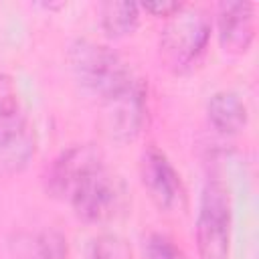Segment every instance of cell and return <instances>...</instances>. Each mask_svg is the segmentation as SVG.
Listing matches in <instances>:
<instances>
[{
    "label": "cell",
    "mask_w": 259,
    "mask_h": 259,
    "mask_svg": "<svg viewBox=\"0 0 259 259\" xmlns=\"http://www.w3.org/2000/svg\"><path fill=\"white\" fill-rule=\"evenodd\" d=\"M198 259H227L231 243V198L221 180H208L196 214Z\"/></svg>",
    "instance_id": "3"
},
{
    "label": "cell",
    "mask_w": 259,
    "mask_h": 259,
    "mask_svg": "<svg viewBox=\"0 0 259 259\" xmlns=\"http://www.w3.org/2000/svg\"><path fill=\"white\" fill-rule=\"evenodd\" d=\"M144 259H186V255L168 235L152 233L144 245Z\"/></svg>",
    "instance_id": "12"
},
{
    "label": "cell",
    "mask_w": 259,
    "mask_h": 259,
    "mask_svg": "<svg viewBox=\"0 0 259 259\" xmlns=\"http://www.w3.org/2000/svg\"><path fill=\"white\" fill-rule=\"evenodd\" d=\"M101 28L109 38L132 34L140 24V4L127 0H107L99 6Z\"/></svg>",
    "instance_id": "11"
},
{
    "label": "cell",
    "mask_w": 259,
    "mask_h": 259,
    "mask_svg": "<svg viewBox=\"0 0 259 259\" xmlns=\"http://www.w3.org/2000/svg\"><path fill=\"white\" fill-rule=\"evenodd\" d=\"M67 57L75 81L101 101L123 91L136 79L119 53L89 38L75 40Z\"/></svg>",
    "instance_id": "2"
},
{
    "label": "cell",
    "mask_w": 259,
    "mask_h": 259,
    "mask_svg": "<svg viewBox=\"0 0 259 259\" xmlns=\"http://www.w3.org/2000/svg\"><path fill=\"white\" fill-rule=\"evenodd\" d=\"M18 111V91L6 73H0V119Z\"/></svg>",
    "instance_id": "14"
},
{
    "label": "cell",
    "mask_w": 259,
    "mask_h": 259,
    "mask_svg": "<svg viewBox=\"0 0 259 259\" xmlns=\"http://www.w3.org/2000/svg\"><path fill=\"white\" fill-rule=\"evenodd\" d=\"M103 166V152L95 144H73L51 164L45 180L47 192L55 198L69 200L73 190Z\"/></svg>",
    "instance_id": "6"
},
{
    "label": "cell",
    "mask_w": 259,
    "mask_h": 259,
    "mask_svg": "<svg viewBox=\"0 0 259 259\" xmlns=\"http://www.w3.org/2000/svg\"><path fill=\"white\" fill-rule=\"evenodd\" d=\"M210 28V16L200 6L184 4L166 18L160 32V59L164 67L176 75L192 71L206 53Z\"/></svg>",
    "instance_id": "1"
},
{
    "label": "cell",
    "mask_w": 259,
    "mask_h": 259,
    "mask_svg": "<svg viewBox=\"0 0 259 259\" xmlns=\"http://www.w3.org/2000/svg\"><path fill=\"white\" fill-rule=\"evenodd\" d=\"M36 152V134L30 119L18 109L0 119V170L22 172Z\"/></svg>",
    "instance_id": "8"
},
{
    "label": "cell",
    "mask_w": 259,
    "mask_h": 259,
    "mask_svg": "<svg viewBox=\"0 0 259 259\" xmlns=\"http://www.w3.org/2000/svg\"><path fill=\"white\" fill-rule=\"evenodd\" d=\"M219 42L229 55H243L255 38V4L245 0H225L217 6Z\"/></svg>",
    "instance_id": "9"
},
{
    "label": "cell",
    "mask_w": 259,
    "mask_h": 259,
    "mask_svg": "<svg viewBox=\"0 0 259 259\" xmlns=\"http://www.w3.org/2000/svg\"><path fill=\"white\" fill-rule=\"evenodd\" d=\"M206 113L221 134H239L247 125V105L235 91H217L208 99Z\"/></svg>",
    "instance_id": "10"
},
{
    "label": "cell",
    "mask_w": 259,
    "mask_h": 259,
    "mask_svg": "<svg viewBox=\"0 0 259 259\" xmlns=\"http://www.w3.org/2000/svg\"><path fill=\"white\" fill-rule=\"evenodd\" d=\"M182 6H184L182 2H174V0H156V2H144V4H140V8H144L146 12H150L152 16H158V18H170Z\"/></svg>",
    "instance_id": "15"
},
{
    "label": "cell",
    "mask_w": 259,
    "mask_h": 259,
    "mask_svg": "<svg viewBox=\"0 0 259 259\" xmlns=\"http://www.w3.org/2000/svg\"><path fill=\"white\" fill-rule=\"evenodd\" d=\"M140 178L152 202L164 212H180L186 206V188L168 156L148 146L140 158Z\"/></svg>",
    "instance_id": "5"
},
{
    "label": "cell",
    "mask_w": 259,
    "mask_h": 259,
    "mask_svg": "<svg viewBox=\"0 0 259 259\" xmlns=\"http://www.w3.org/2000/svg\"><path fill=\"white\" fill-rule=\"evenodd\" d=\"M146 91L138 79H134L123 91L101 101V125L115 142L136 140L146 123Z\"/></svg>",
    "instance_id": "7"
},
{
    "label": "cell",
    "mask_w": 259,
    "mask_h": 259,
    "mask_svg": "<svg viewBox=\"0 0 259 259\" xmlns=\"http://www.w3.org/2000/svg\"><path fill=\"white\" fill-rule=\"evenodd\" d=\"M75 214L85 223H103L113 219L125 204L123 182L105 166L83 180L67 200Z\"/></svg>",
    "instance_id": "4"
},
{
    "label": "cell",
    "mask_w": 259,
    "mask_h": 259,
    "mask_svg": "<svg viewBox=\"0 0 259 259\" xmlns=\"http://www.w3.org/2000/svg\"><path fill=\"white\" fill-rule=\"evenodd\" d=\"M34 247L38 259H67L69 253L67 239L59 231H42L36 237Z\"/></svg>",
    "instance_id": "13"
}]
</instances>
